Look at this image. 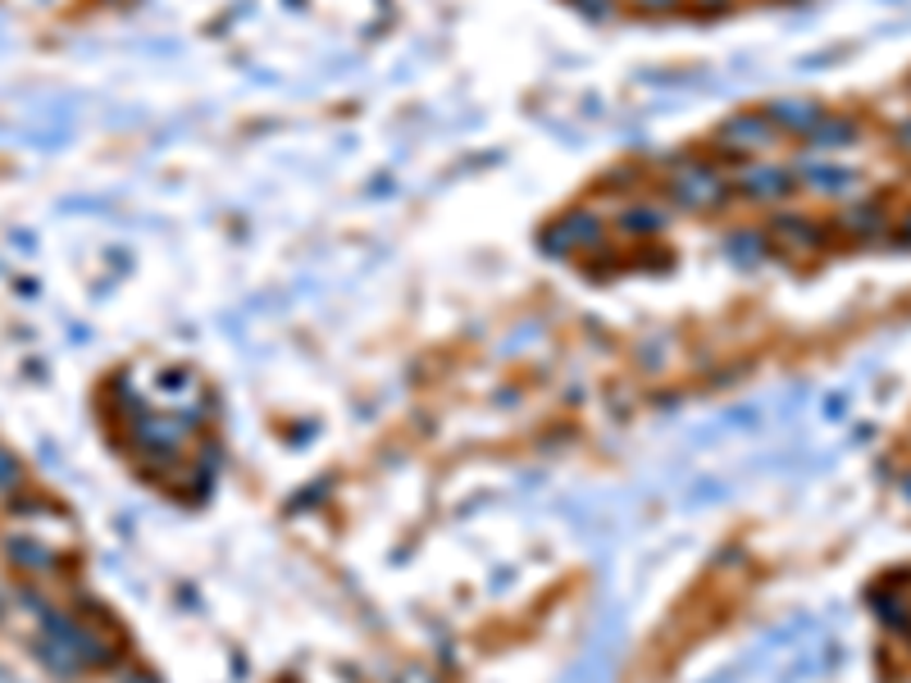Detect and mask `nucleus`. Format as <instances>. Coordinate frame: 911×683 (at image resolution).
<instances>
[{"mask_svg": "<svg viewBox=\"0 0 911 683\" xmlns=\"http://www.w3.org/2000/svg\"><path fill=\"white\" fill-rule=\"evenodd\" d=\"M756 123H762V119H733L729 129L720 133V142H739V146H756V142L766 137V129H756Z\"/></svg>", "mask_w": 911, "mask_h": 683, "instance_id": "7ed1b4c3", "label": "nucleus"}, {"mask_svg": "<svg viewBox=\"0 0 911 683\" xmlns=\"http://www.w3.org/2000/svg\"><path fill=\"white\" fill-rule=\"evenodd\" d=\"M639 5H647V10H661V5H675V0H639Z\"/></svg>", "mask_w": 911, "mask_h": 683, "instance_id": "39448f33", "label": "nucleus"}, {"mask_svg": "<svg viewBox=\"0 0 911 683\" xmlns=\"http://www.w3.org/2000/svg\"><path fill=\"white\" fill-rule=\"evenodd\" d=\"M19 484V461L10 451H0V488H14Z\"/></svg>", "mask_w": 911, "mask_h": 683, "instance_id": "20e7f679", "label": "nucleus"}, {"mask_svg": "<svg viewBox=\"0 0 911 683\" xmlns=\"http://www.w3.org/2000/svg\"><path fill=\"white\" fill-rule=\"evenodd\" d=\"M675 192H679L683 206H693V210H706V206H716V200H720V196H716L720 183L712 179V169H689V173L679 179Z\"/></svg>", "mask_w": 911, "mask_h": 683, "instance_id": "f257e3e1", "label": "nucleus"}, {"mask_svg": "<svg viewBox=\"0 0 911 683\" xmlns=\"http://www.w3.org/2000/svg\"><path fill=\"white\" fill-rule=\"evenodd\" d=\"M743 187H752V196L756 200H770V196H779L784 187H789V179H784V169H766V164H756L748 179H743Z\"/></svg>", "mask_w": 911, "mask_h": 683, "instance_id": "f03ea898", "label": "nucleus"}]
</instances>
